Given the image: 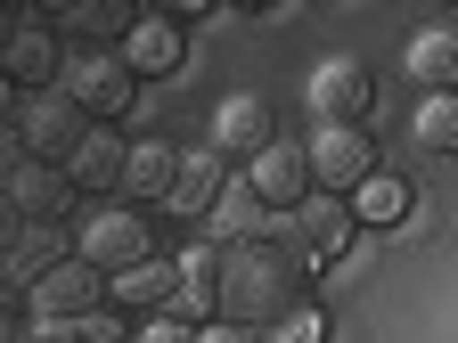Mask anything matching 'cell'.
I'll return each instance as SVG.
<instances>
[{"instance_id": "1", "label": "cell", "mask_w": 458, "mask_h": 343, "mask_svg": "<svg viewBox=\"0 0 458 343\" xmlns=\"http://www.w3.org/2000/svg\"><path fill=\"white\" fill-rule=\"evenodd\" d=\"M295 278H303V254L295 246H246L238 262L221 270V319H238L254 335H270L286 311H295Z\"/></svg>"}, {"instance_id": "2", "label": "cell", "mask_w": 458, "mask_h": 343, "mask_svg": "<svg viewBox=\"0 0 458 343\" xmlns=\"http://www.w3.org/2000/svg\"><path fill=\"white\" fill-rule=\"evenodd\" d=\"M303 155H311L319 197H344V188H360L369 172H377V147H369V131H360V123H319V139H311Z\"/></svg>"}, {"instance_id": "3", "label": "cell", "mask_w": 458, "mask_h": 343, "mask_svg": "<svg viewBox=\"0 0 458 343\" xmlns=\"http://www.w3.org/2000/svg\"><path fill=\"white\" fill-rule=\"evenodd\" d=\"M98 303H106V270H90L82 254L57 270V278H41L33 295H25V311H33L41 327H74V319H90Z\"/></svg>"}, {"instance_id": "4", "label": "cell", "mask_w": 458, "mask_h": 343, "mask_svg": "<svg viewBox=\"0 0 458 343\" xmlns=\"http://www.w3.org/2000/svg\"><path fill=\"white\" fill-rule=\"evenodd\" d=\"M82 139H90V114H82L66 90H49V98L25 106V147H33V163H57V172H66Z\"/></svg>"}, {"instance_id": "5", "label": "cell", "mask_w": 458, "mask_h": 343, "mask_svg": "<svg viewBox=\"0 0 458 343\" xmlns=\"http://www.w3.org/2000/svg\"><path fill=\"white\" fill-rule=\"evenodd\" d=\"M303 98H311V114H319V123H360V114L377 106V82H369V66H360V57H327V66L303 82Z\"/></svg>"}, {"instance_id": "6", "label": "cell", "mask_w": 458, "mask_h": 343, "mask_svg": "<svg viewBox=\"0 0 458 343\" xmlns=\"http://www.w3.org/2000/svg\"><path fill=\"white\" fill-rule=\"evenodd\" d=\"M90 270H131V262H148L156 246H148V213H90L82 221V246H74Z\"/></svg>"}, {"instance_id": "7", "label": "cell", "mask_w": 458, "mask_h": 343, "mask_svg": "<svg viewBox=\"0 0 458 343\" xmlns=\"http://www.w3.org/2000/svg\"><path fill=\"white\" fill-rule=\"evenodd\" d=\"M286 246H295L303 262H335L344 246H352V205L344 197H303L295 213H286Z\"/></svg>"}, {"instance_id": "8", "label": "cell", "mask_w": 458, "mask_h": 343, "mask_svg": "<svg viewBox=\"0 0 458 343\" xmlns=\"http://www.w3.org/2000/svg\"><path fill=\"white\" fill-rule=\"evenodd\" d=\"M131 90H140V74H131L123 49H98V57H82V66L66 74V98H74L82 114H123Z\"/></svg>"}, {"instance_id": "9", "label": "cell", "mask_w": 458, "mask_h": 343, "mask_svg": "<svg viewBox=\"0 0 458 343\" xmlns=\"http://www.w3.org/2000/svg\"><path fill=\"white\" fill-rule=\"evenodd\" d=\"M254 188H262L270 213H295V205L311 197V155H303V147H286V139H270V147L254 155Z\"/></svg>"}, {"instance_id": "10", "label": "cell", "mask_w": 458, "mask_h": 343, "mask_svg": "<svg viewBox=\"0 0 458 343\" xmlns=\"http://www.w3.org/2000/svg\"><path fill=\"white\" fill-rule=\"evenodd\" d=\"M172 295H181V262H156V254L106 278V303L114 311H172Z\"/></svg>"}, {"instance_id": "11", "label": "cell", "mask_w": 458, "mask_h": 343, "mask_svg": "<svg viewBox=\"0 0 458 343\" xmlns=\"http://www.w3.org/2000/svg\"><path fill=\"white\" fill-rule=\"evenodd\" d=\"M66 197H74V172H57V163H17V180H9V205L41 229L49 213H66Z\"/></svg>"}, {"instance_id": "12", "label": "cell", "mask_w": 458, "mask_h": 343, "mask_svg": "<svg viewBox=\"0 0 458 343\" xmlns=\"http://www.w3.org/2000/svg\"><path fill=\"white\" fill-rule=\"evenodd\" d=\"M278 139V123H270V106L246 90V98H229L221 114H213V147H246V155H262Z\"/></svg>"}, {"instance_id": "13", "label": "cell", "mask_w": 458, "mask_h": 343, "mask_svg": "<svg viewBox=\"0 0 458 343\" xmlns=\"http://www.w3.org/2000/svg\"><path fill=\"white\" fill-rule=\"evenodd\" d=\"M221 188H229V172H221V155L213 147H197V155H181V180H172V213H213L221 205Z\"/></svg>"}, {"instance_id": "14", "label": "cell", "mask_w": 458, "mask_h": 343, "mask_svg": "<svg viewBox=\"0 0 458 343\" xmlns=\"http://www.w3.org/2000/svg\"><path fill=\"white\" fill-rule=\"evenodd\" d=\"M262 213H270V205H262V188H254V180H229V188H221V205H213V229H221L229 246H262Z\"/></svg>"}, {"instance_id": "15", "label": "cell", "mask_w": 458, "mask_h": 343, "mask_svg": "<svg viewBox=\"0 0 458 343\" xmlns=\"http://www.w3.org/2000/svg\"><path fill=\"white\" fill-rule=\"evenodd\" d=\"M123 163H131V147L114 139V131H90L82 147H74V188H123Z\"/></svg>"}, {"instance_id": "16", "label": "cell", "mask_w": 458, "mask_h": 343, "mask_svg": "<svg viewBox=\"0 0 458 343\" xmlns=\"http://www.w3.org/2000/svg\"><path fill=\"white\" fill-rule=\"evenodd\" d=\"M172 180H181V147H164V139H140L131 147V163H123V188L131 197H172Z\"/></svg>"}, {"instance_id": "17", "label": "cell", "mask_w": 458, "mask_h": 343, "mask_svg": "<svg viewBox=\"0 0 458 343\" xmlns=\"http://www.w3.org/2000/svg\"><path fill=\"white\" fill-rule=\"evenodd\" d=\"M410 82H426V98L458 90V33H418L410 41Z\"/></svg>"}, {"instance_id": "18", "label": "cell", "mask_w": 458, "mask_h": 343, "mask_svg": "<svg viewBox=\"0 0 458 343\" xmlns=\"http://www.w3.org/2000/svg\"><path fill=\"white\" fill-rule=\"evenodd\" d=\"M123 57H131V74H172V66H181V25H172V17H140V33L123 41Z\"/></svg>"}, {"instance_id": "19", "label": "cell", "mask_w": 458, "mask_h": 343, "mask_svg": "<svg viewBox=\"0 0 458 343\" xmlns=\"http://www.w3.org/2000/svg\"><path fill=\"white\" fill-rule=\"evenodd\" d=\"M410 205H418V197H410L401 172H369V180L352 188V221H385V229H393V221H410Z\"/></svg>"}, {"instance_id": "20", "label": "cell", "mask_w": 458, "mask_h": 343, "mask_svg": "<svg viewBox=\"0 0 458 343\" xmlns=\"http://www.w3.org/2000/svg\"><path fill=\"white\" fill-rule=\"evenodd\" d=\"M66 262H74V254H66V238H49V229H25V238H17V254H9V278L33 295V286H41V278H57Z\"/></svg>"}, {"instance_id": "21", "label": "cell", "mask_w": 458, "mask_h": 343, "mask_svg": "<svg viewBox=\"0 0 458 343\" xmlns=\"http://www.w3.org/2000/svg\"><path fill=\"white\" fill-rule=\"evenodd\" d=\"M140 17H148V9H131V0H82V9H66V25H74L82 41H131Z\"/></svg>"}, {"instance_id": "22", "label": "cell", "mask_w": 458, "mask_h": 343, "mask_svg": "<svg viewBox=\"0 0 458 343\" xmlns=\"http://www.w3.org/2000/svg\"><path fill=\"white\" fill-rule=\"evenodd\" d=\"M9 82H57V41H49L41 25H25V33L9 41Z\"/></svg>"}, {"instance_id": "23", "label": "cell", "mask_w": 458, "mask_h": 343, "mask_svg": "<svg viewBox=\"0 0 458 343\" xmlns=\"http://www.w3.org/2000/svg\"><path fill=\"white\" fill-rule=\"evenodd\" d=\"M418 139H426L434 155H458V90H442V98L418 106Z\"/></svg>"}, {"instance_id": "24", "label": "cell", "mask_w": 458, "mask_h": 343, "mask_svg": "<svg viewBox=\"0 0 458 343\" xmlns=\"http://www.w3.org/2000/svg\"><path fill=\"white\" fill-rule=\"evenodd\" d=\"M66 335H74V343H140V335H131V327H123V311H114V303H98V311H90V319H74V327H66Z\"/></svg>"}, {"instance_id": "25", "label": "cell", "mask_w": 458, "mask_h": 343, "mask_svg": "<svg viewBox=\"0 0 458 343\" xmlns=\"http://www.w3.org/2000/svg\"><path fill=\"white\" fill-rule=\"evenodd\" d=\"M262 343H327V311H311V303H295V311H286Z\"/></svg>"}, {"instance_id": "26", "label": "cell", "mask_w": 458, "mask_h": 343, "mask_svg": "<svg viewBox=\"0 0 458 343\" xmlns=\"http://www.w3.org/2000/svg\"><path fill=\"white\" fill-rule=\"evenodd\" d=\"M181 278H197V286H221V246H189V254H181Z\"/></svg>"}, {"instance_id": "27", "label": "cell", "mask_w": 458, "mask_h": 343, "mask_svg": "<svg viewBox=\"0 0 458 343\" xmlns=\"http://www.w3.org/2000/svg\"><path fill=\"white\" fill-rule=\"evenodd\" d=\"M140 343H197V327H189V319H172V311H156V319L140 327Z\"/></svg>"}, {"instance_id": "28", "label": "cell", "mask_w": 458, "mask_h": 343, "mask_svg": "<svg viewBox=\"0 0 458 343\" xmlns=\"http://www.w3.org/2000/svg\"><path fill=\"white\" fill-rule=\"evenodd\" d=\"M197 343H262V335L238 327V319H221V327H197Z\"/></svg>"}, {"instance_id": "29", "label": "cell", "mask_w": 458, "mask_h": 343, "mask_svg": "<svg viewBox=\"0 0 458 343\" xmlns=\"http://www.w3.org/2000/svg\"><path fill=\"white\" fill-rule=\"evenodd\" d=\"M33 343H74V335H66V327H41V335H33Z\"/></svg>"}, {"instance_id": "30", "label": "cell", "mask_w": 458, "mask_h": 343, "mask_svg": "<svg viewBox=\"0 0 458 343\" xmlns=\"http://www.w3.org/2000/svg\"><path fill=\"white\" fill-rule=\"evenodd\" d=\"M450 33H458V25H450Z\"/></svg>"}]
</instances>
